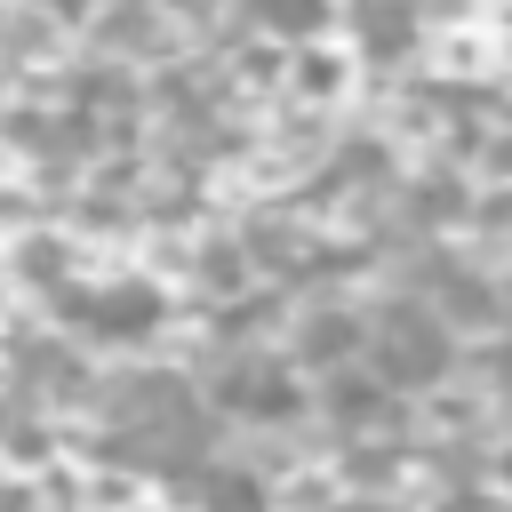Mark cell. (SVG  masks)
<instances>
[{"label": "cell", "instance_id": "obj_1", "mask_svg": "<svg viewBox=\"0 0 512 512\" xmlns=\"http://www.w3.org/2000/svg\"><path fill=\"white\" fill-rule=\"evenodd\" d=\"M272 16L280 24H312V0H272Z\"/></svg>", "mask_w": 512, "mask_h": 512}]
</instances>
